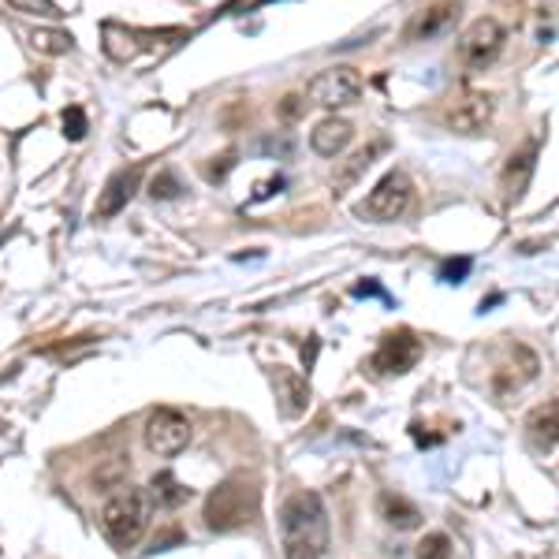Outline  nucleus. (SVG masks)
I'll list each match as a JSON object with an SVG mask.
<instances>
[{"label":"nucleus","instance_id":"nucleus-1","mask_svg":"<svg viewBox=\"0 0 559 559\" xmlns=\"http://www.w3.org/2000/svg\"><path fill=\"white\" fill-rule=\"evenodd\" d=\"M329 508L318 492H295L280 508V545L284 559H324L329 552Z\"/></svg>","mask_w":559,"mask_h":559},{"label":"nucleus","instance_id":"nucleus-2","mask_svg":"<svg viewBox=\"0 0 559 559\" xmlns=\"http://www.w3.org/2000/svg\"><path fill=\"white\" fill-rule=\"evenodd\" d=\"M153 519V500L146 489H120L116 496H108L102 508V534L112 548L128 552L142 540V534L150 530Z\"/></svg>","mask_w":559,"mask_h":559},{"label":"nucleus","instance_id":"nucleus-3","mask_svg":"<svg viewBox=\"0 0 559 559\" xmlns=\"http://www.w3.org/2000/svg\"><path fill=\"white\" fill-rule=\"evenodd\" d=\"M258 515V485L247 477H228L224 485H216L205 500V526L213 534H231L242 530Z\"/></svg>","mask_w":559,"mask_h":559},{"label":"nucleus","instance_id":"nucleus-4","mask_svg":"<svg viewBox=\"0 0 559 559\" xmlns=\"http://www.w3.org/2000/svg\"><path fill=\"white\" fill-rule=\"evenodd\" d=\"M503 41H508L503 26L496 23L492 15H481V20H474L463 34H459L455 57L466 71H485L503 52Z\"/></svg>","mask_w":559,"mask_h":559},{"label":"nucleus","instance_id":"nucleus-5","mask_svg":"<svg viewBox=\"0 0 559 559\" xmlns=\"http://www.w3.org/2000/svg\"><path fill=\"white\" fill-rule=\"evenodd\" d=\"M411 198H414L411 179L403 173H388L381 183L366 194V202L358 205V216L373 224H392L411 210Z\"/></svg>","mask_w":559,"mask_h":559},{"label":"nucleus","instance_id":"nucleus-6","mask_svg":"<svg viewBox=\"0 0 559 559\" xmlns=\"http://www.w3.org/2000/svg\"><path fill=\"white\" fill-rule=\"evenodd\" d=\"M306 97L321 108H350V105H358V97H362V79H358L355 68H344V64L324 68L321 75L310 79Z\"/></svg>","mask_w":559,"mask_h":559},{"label":"nucleus","instance_id":"nucleus-7","mask_svg":"<svg viewBox=\"0 0 559 559\" xmlns=\"http://www.w3.org/2000/svg\"><path fill=\"white\" fill-rule=\"evenodd\" d=\"M142 440H146V448H150L153 455L173 459V455L183 452L187 444H191V421H187L183 414L173 411V407H157L146 418Z\"/></svg>","mask_w":559,"mask_h":559},{"label":"nucleus","instance_id":"nucleus-8","mask_svg":"<svg viewBox=\"0 0 559 559\" xmlns=\"http://www.w3.org/2000/svg\"><path fill=\"white\" fill-rule=\"evenodd\" d=\"M492 116H496V97L474 90V94H463L452 108H448L444 128L452 134H481V131H489Z\"/></svg>","mask_w":559,"mask_h":559},{"label":"nucleus","instance_id":"nucleus-9","mask_svg":"<svg viewBox=\"0 0 559 559\" xmlns=\"http://www.w3.org/2000/svg\"><path fill=\"white\" fill-rule=\"evenodd\" d=\"M421 358V344H418V336L407 329H400V332H388V336L381 340V347H377V355H373V366L377 373H407V369H414V362Z\"/></svg>","mask_w":559,"mask_h":559},{"label":"nucleus","instance_id":"nucleus-10","mask_svg":"<svg viewBox=\"0 0 559 559\" xmlns=\"http://www.w3.org/2000/svg\"><path fill=\"white\" fill-rule=\"evenodd\" d=\"M459 0H432L421 12H414V20L407 23V41H437L459 23Z\"/></svg>","mask_w":559,"mask_h":559},{"label":"nucleus","instance_id":"nucleus-11","mask_svg":"<svg viewBox=\"0 0 559 559\" xmlns=\"http://www.w3.org/2000/svg\"><path fill=\"white\" fill-rule=\"evenodd\" d=\"M139 187H142V165H131V168L112 173V176H108V183H105V191L97 194L94 216H97V221H112L116 213L128 210V202L139 194Z\"/></svg>","mask_w":559,"mask_h":559},{"label":"nucleus","instance_id":"nucleus-12","mask_svg":"<svg viewBox=\"0 0 559 559\" xmlns=\"http://www.w3.org/2000/svg\"><path fill=\"white\" fill-rule=\"evenodd\" d=\"M273 392H276V407L284 418H299V414H306V407H310V381L287 366L273 369Z\"/></svg>","mask_w":559,"mask_h":559},{"label":"nucleus","instance_id":"nucleus-13","mask_svg":"<svg viewBox=\"0 0 559 559\" xmlns=\"http://www.w3.org/2000/svg\"><path fill=\"white\" fill-rule=\"evenodd\" d=\"M534 168H537V142H526L519 153H511L508 168H503V179H500L503 198H508V202H519V198L526 194Z\"/></svg>","mask_w":559,"mask_h":559},{"label":"nucleus","instance_id":"nucleus-14","mask_svg":"<svg viewBox=\"0 0 559 559\" xmlns=\"http://www.w3.org/2000/svg\"><path fill=\"white\" fill-rule=\"evenodd\" d=\"M153 31H128V26L120 23H105V52L112 60H120V64H128V60L139 57L142 49H150Z\"/></svg>","mask_w":559,"mask_h":559},{"label":"nucleus","instance_id":"nucleus-15","mask_svg":"<svg viewBox=\"0 0 559 559\" xmlns=\"http://www.w3.org/2000/svg\"><path fill=\"white\" fill-rule=\"evenodd\" d=\"M350 139H355V128H350L347 120H340V116H329V120H321L318 128L310 134V146L313 153H321V157H340Z\"/></svg>","mask_w":559,"mask_h":559},{"label":"nucleus","instance_id":"nucleus-16","mask_svg":"<svg viewBox=\"0 0 559 559\" xmlns=\"http://www.w3.org/2000/svg\"><path fill=\"white\" fill-rule=\"evenodd\" d=\"M526 429H530V444H534L537 452H556L559 403H545V407H537L534 414H530Z\"/></svg>","mask_w":559,"mask_h":559},{"label":"nucleus","instance_id":"nucleus-17","mask_svg":"<svg viewBox=\"0 0 559 559\" xmlns=\"http://www.w3.org/2000/svg\"><path fill=\"white\" fill-rule=\"evenodd\" d=\"M146 492H150L153 508H165V511H176V508H183V503L191 500V489H187V485L179 481L176 474H168V471H160L157 477H153Z\"/></svg>","mask_w":559,"mask_h":559},{"label":"nucleus","instance_id":"nucleus-18","mask_svg":"<svg viewBox=\"0 0 559 559\" xmlns=\"http://www.w3.org/2000/svg\"><path fill=\"white\" fill-rule=\"evenodd\" d=\"M381 515H384L388 526H395V530H414L421 522V511L400 492H384L381 496Z\"/></svg>","mask_w":559,"mask_h":559},{"label":"nucleus","instance_id":"nucleus-19","mask_svg":"<svg viewBox=\"0 0 559 559\" xmlns=\"http://www.w3.org/2000/svg\"><path fill=\"white\" fill-rule=\"evenodd\" d=\"M31 45L45 57H64V52L75 49V38H71L68 31H52V26H38V31H31Z\"/></svg>","mask_w":559,"mask_h":559},{"label":"nucleus","instance_id":"nucleus-20","mask_svg":"<svg viewBox=\"0 0 559 559\" xmlns=\"http://www.w3.org/2000/svg\"><path fill=\"white\" fill-rule=\"evenodd\" d=\"M60 123H64V139H68V142H83V139H86V131H90L86 112H83V108H79V105L64 108V116H60Z\"/></svg>","mask_w":559,"mask_h":559},{"label":"nucleus","instance_id":"nucleus-21","mask_svg":"<svg viewBox=\"0 0 559 559\" xmlns=\"http://www.w3.org/2000/svg\"><path fill=\"white\" fill-rule=\"evenodd\" d=\"M418 559H452V537H448V534H429L418 545Z\"/></svg>","mask_w":559,"mask_h":559},{"label":"nucleus","instance_id":"nucleus-22","mask_svg":"<svg viewBox=\"0 0 559 559\" xmlns=\"http://www.w3.org/2000/svg\"><path fill=\"white\" fill-rule=\"evenodd\" d=\"M12 8H20V12L26 15H41V20H60V8H57V0H8Z\"/></svg>","mask_w":559,"mask_h":559},{"label":"nucleus","instance_id":"nucleus-23","mask_svg":"<svg viewBox=\"0 0 559 559\" xmlns=\"http://www.w3.org/2000/svg\"><path fill=\"white\" fill-rule=\"evenodd\" d=\"M377 153H381V142H377V146H369V150H362V153H355V157H350V168H347L344 176H340V187H347L350 179H358V176H362L366 168L373 165V157H377Z\"/></svg>","mask_w":559,"mask_h":559},{"label":"nucleus","instance_id":"nucleus-24","mask_svg":"<svg viewBox=\"0 0 559 559\" xmlns=\"http://www.w3.org/2000/svg\"><path fill=\"white\" fill-rule=\"evenodd\" d=\"M179 179H176V173H157L153 176V183H150V194L157 198V202H168V198H179Z\"/></svg>","mask_w":559,"mask_h":559},{"label":"nucleus","instance_id":"nucleus-25","mask_svg":"<svg viewBox=\"0 0 559 559\" xmlns=\"http://www.w3.org/2000/svg\"><path fill=\"white\" fill-rule=\"evenodd\" d=\"M471 269H474L471 258H448L444 265H440V280H444V284H463V280L471 276Z\"/></svg>","mask_w":559,"mask_h":559},{"label":"nucleus","instance_id":"nucleus-26","mask_svg":"<svg viewBox=\"0 0 559 559\" xmlns=\"http://www.w3.org/2000/svg\"><path fill=\"white\" fill-rule=\"evenodd\" d=\"M258 150L265 153V157H292L295 142L287 139V134H269V139L258 142Z\"/></svg>","mask_w":559,"mask_h":559},{"label":"nucleus","instance_id":"nucleus-27","mask_svg":"<svg viewBox=\"0 0 559 559\" xmlns=\"http://www.w3.org/2000/svg\"><path fill=\"white\" fill-rule=\"evenodd\" d=\"M284 191V176H273V179H261L254 187V194H250V202H265V198H273Z\"/></svg>","mask_w":559,"mask_h":559},{"label":"nucleus","instance_id":"nucleus-28","mask_svg":"<svg viewBox=\"0 0 559 559\" xmlns=\"http://www.w3.org/2000/svg\"><path fill=\"white\" fill-rule=\"evenodd\" d=\"M231 168H236V153H224L221 165H210V173H205V176H210V179H224V176L231 173Z\"/></svg>","mask_w":559,"mask_h":559},{"label":"nucleus","instance_id":"nucleus-29","mask_svg":"<svg viewBox=\"0 0 559 559\" xmlns=\"http://www.w3.org/2000/svg\"><path fill=\"white\" fill-rule=\"evenodd\" d=\"M355 295H358V299H366V295H373V299H384V302H392V299H388V292H384L381 284H358V287H355Z\"/></svg>","mask_w":559,"mask_h":559}]
</instances>
